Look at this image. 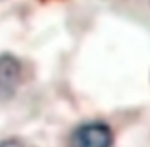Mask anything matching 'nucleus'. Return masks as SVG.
I'll return each mask as SVG.
<instances>
[{
  "label": "nucleus",
  "instance_id": "f257e3e1",
  "mask_svg": "<svg viewBox=\"0 0 150 147\" xmlns=\"http://www.w3.org/2000/svg\"><path fill=\"white\" fill-rule=\"evenodd\" d=\"M115 133L105 121L93 119L76 125L69 137L70 147H114Z\"/></svg>",
  "mask_w": 150,
  "mask_h": 147
},
{
  "label": "nucleus",
  "instance_id": "f03ea898",
  "mask_svg": "<svg viewBox=\"0 0 150 147\" xmlns=\"http://www.w3.org/2000/svg\"><path fill=\"white\" fill-rule=\"evenodd\" d=\"M23 77L22 61L12 52L0 54V100L6 102L13 98Z\"/></svg>",
  "mask_w": 150,
  "mask_h": 147
},
{
  "label": "nucleus",
  "instance_id": "7ed1b4c3",
  "mask_svg": "<svg viewBox=\"0 0 150 147\" xmlns=\"http://www.w3.org/2000/svg\"><path fill=\"white\" fill-rule=\"evenodd\" d=\"M0 147H26L25 143L16 137H9L4 140H0Z\"/></svg>",
  "mask_w": 150,
  "mask_h": 147
}]
</instances>
